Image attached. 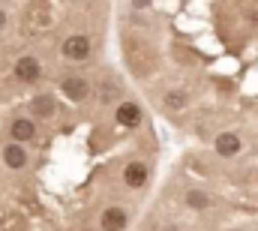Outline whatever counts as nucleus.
Here are the masks:
<instances>
[{"label":"nucleus","mask_w":258,"mask_h":231,"mask_svg":"<svg viewBox=\"0 0 258 231\" xmlns=\"http://www.w3.org/2000/svg\"><path fill=\"white\" fill-rule=\"evenodd\" d=\"M123 183H126V189H144L147 186V177H150V171H147V165L141 162V159H132V162H126L123 165Z\"/></svg>","instance_id":"obj_5"},{"label":"nucleus","mask_w":258,"mask_h":231,"mask_svg":"<svg viewBox=\"0 0 258 231\" xmlns=\"http://www.w3.org/2000/svg\"><path fill=\"white\" fill-rule=\"evenodd\" d=\"M9 138L18 141V144L33 141V138H36V123H33L30 117H15V120L9 123Z\"/></svg>","instance_id":"obj_8"},{"label":"nucleus","mask_w":258,"mask_h":231,"mask_svg":"<svg viewBox=\"0 0 258 231\" xmlns=\"http://www.w3.org/2000/svg\"><path fill=\"white\" fill-rule=\"evenodd\" d=\"M54 108H57V105H54L51 96H36V99H33V114L36 117H51Z\"/></svg>","instance_id":"obj_11"},{"label":"nucleus","mask_w":258,"mask_h":231,"mask_svg":"<svg viewBox=\"0 0 258 231\" xmlns=\"http://www.w3.org/2000/svg\"><path fill=\"white\" fill-rule=\"evenodd\" d=\"M114 120L120 126H126V129H135V126H141V108L135 102H120L114 108Z\"/></svg>","instance_id":"obj_10"},{"label":"nucleus","mask_w":258,"mask_h":231,"mask_svg":"<svg viewBox=\"0 0 258 231\" xmlns=\"http://www.w3.org/2000/svg\"><path fill=\"white\" fill-rule=\"evenodd\" d=\"M96 225H99V231H126L129 228L126 207H123V204H108V207L99 213Z\"/></svg>","instance_id":"obj_1"},{"label":"nucleus","mask_w":258,"mask_h":231,"mask_svg":"<svg viewBox=\"0 0 258 231\" xmlns=\"http://www.w3.org/2000/svg\"><path fill=\"white\" fill-rule=\"evenodd\" d=\"M3 27H6V12L0 9V30H3Z\"/></svg>","instance_id":"obj_12"},{"label":"nucleus","mask_w":258,"mask_h":231,"mask_svg":"<svg viewBox=\"0 0 258 231\" xmlns=\"http://www.w3.org/2000/svg\"><path fill=\"white\" fill-rule=\"evenodd\" d=\"M159 102H162V108H165V111H174V114H177V111L189 108V93H186V90H180V87H168V90L162 93V99H159Z\"/></svg>","instance_id":"obj_9"},{"label":"nucleus","mask_w":258,"mask_h":231,"mask_svg":"<svg viewBox=\"0 0 258 231\" xmlns=\"http://www.w3.org/2000/svg\"><path fill=\"white\" fill-rule=\"evenodd\" d=\"M213 150H216L219 159H234V156H240L243 141H240L237 132H219V135L213 138Z\"/></svg>","instance_id":"obj_3"},{"label":"nucleus","mask_w":258,"mask_h":231,"mask_svg":"<svg viewBox=\"0 0 258 231\" xmlns=\"http://www.w3.org/2000/svg\"><path fill=\"white\" fill-rule=\"evenodd\" d=\"M15 78L21 81V84H36L39 81V75H42V63L36 57H30V54H24V57L15 60Z\"/></svg>","instance_id":"obj_4"},{"label":"nucleus","mask_w":258,"mask_h":231,"mask_svg":"<svg viewBox=\"0 0 258 231\" xmlns=\"http://www.w3.org/2000/svg\"><path fill=\"white\" fill-rule=\"evenodd\" d=\"M0 156H3V165H6L9 171H21V168H27V150H24V144H18V141L3 144Z\"/></svg>","instance_id":"obj_6"},{"label":"nucleus","mask_w":258,"mask_h":231,"mask_svg":"<svg viewBox=\"0 0 258 231\" xmlns=\"http://www.w3.org/2000/svg\"><path fill=\"white\" fill-rule=\"evenodd\" d=\"M60 90H63V96L69 102H84L90 96V81L87 78H78V75H69V78H63Z\"/></svg>","instance_id":"obj_7"},{"label":"nucleus","mask_w":258,"mask_h":231,"mask_svg":"<svg viewBox=\"0 0 258 231\" xmlns=\"http://www.w3.org/2000/svg\"><path fill=\"white\" fill-rule=\"evenodd\" d=\"M60 51H63V57L72 60V63H84V60L90 57V39H87L84 33H72V36L63 39Z\"/></svg>","instance_id":"obj_2"}]
</instances>
